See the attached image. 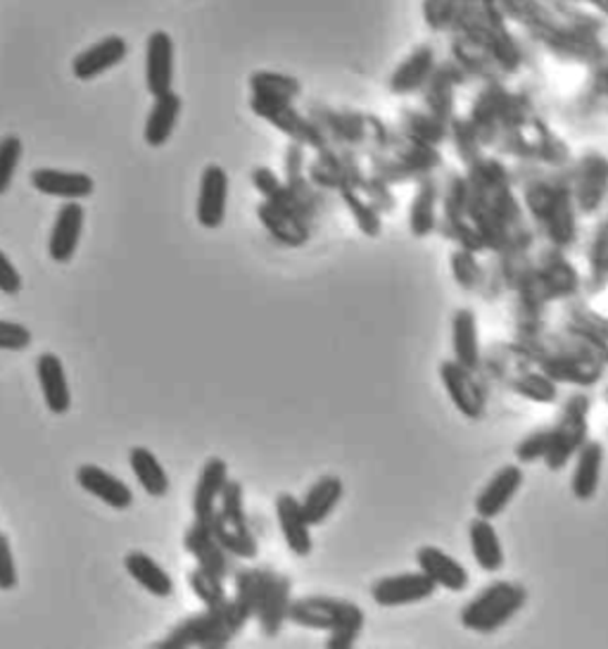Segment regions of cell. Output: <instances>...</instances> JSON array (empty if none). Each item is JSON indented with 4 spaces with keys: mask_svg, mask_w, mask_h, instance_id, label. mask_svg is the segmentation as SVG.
<instances>
[{
    "mask_svg": "<svg viewBox=\"0 0 608 649\" xmlns=\"http://www.w3.org/2000/svg\"><path fill=\"white\" fill-rule=\"evenodd\" d=\"M527 605L525 585L513 581H494L466 605L459 621L466 630L494 632L506 626Z\"/></svg>",
    "mask_w": 608,
    "mask_h": 649,
    "instance_id": "6da1fadb",
    "label": "cell"
},
{
    "mask_svg": "<svg viewBox=\"0 0 608 649\" xmlns=\"http://www.w3.org/2000/svg\"><path fill=\"white\" fill-rule=\"evenodd\" d=\"M245 626V618L236 609V605L228 599L220 609H207L205 614H198L185 618L174 630L169 632V638L158 642L154 647L160 649H183L191 645L200 647H226L233 636Z\"/></svg>",
    "mask_w": 608,
    "mask_h": 649,
    "instance_id": "7a4b0ae2",
    "label": "cell"
},
{
    "mask_svg": "<svg viewBox=\"0 0 608 649\" xmlns=\"http://www.w3.org/2000/svg\"><path fill=\"white\" fill-rule=\"evenodd\" d=\"M288 618L295 626L326 632H362L366 624V616L360 605L329 595H307L300 599H290Z\"/></svg>",
    "mask_w": 608,
    "mask_h": 649,
    "instance_id": "3957f363",
    "label": "cell"
},
{
    "mask_svg": "<svg viewBox=\"0 0 608 649\" xmlns=\"http://www.w3.org/2000/svg\"><path fill=\"white\" fill-rule=\"evenodd\" d=\"M438 591L424 571H409V574L385 576L371 585V599L383 609H397V607H412L426 602Z\"/></svg>",
    "mask_w": 608,
    "mask_h": 649,
    "instance_id": "277c9868",
    "label": "cell"
},
{
    "mask_svg": "<svg viewBox=\"0 0 608 649\" xmlns=\"http://www.w3.org/2000/svg\"><path fill=\"white\" fill-rule=\"evenodd\" d=\"M525 483V474L516 464H506V467L497 469L490 481L482 486L476 498V514L482 519L494 521L497 517L504 514V509L513 502L519 490Z\"/></svg>",
    "mask_w": 608,
    "mask_h": 649,
    "instance_id": "5b68a950",
    "label": "cell"
},
{
    "mask_svg": "<svg viewBox=\"0 0 608 649\" xmlns=\"http://www.w3.org/2000/svg\"><path fill=\"white\" fill-rule=\"evenodd\" d=\"M440 381L449 400L466 419H480L486 412V395H482L471 369L461 366L457 360H447L440 364Z\"/></svg>",
    "mask_w": 608,
    "mask_h": 649,
    "instance_id": "8992f818",
    "label": "cell"
},
{
    "mask_svg": "<svg viewBox=\"0 0 608 649\" xmlns=\"http://www.w3.org/2000/svg\"><path fill=\"white\" fill-rule=\"evenodd\" d=\"M228 203V174L220 164H207L200 177L198 222L205 228H220L226 220Z\"/></svg>",
    "mask_w": 608,
    "mask_h": 649,
    "instance_id": "52a82bcc",
    "label": "cell"
},
{
    "mask_svg": "<svg viewBox=\"0 0 608 649\" xmlns=\"http://www.w3.org/2000/svg\"><path fill=\"white\" fill-rule=\"evenodd\" d=\"M416 564H418V571H424L435 585L445 587V591L449 593H463L471 583V576L469 571H466V566L457 560V556H451L442 547H435V545L418 547Z\"/></svg>",
    "mask_w": 608,
    "mask_h": 649,
    "instance_id": "ba28073f",
    "label": "cell"
},
{
    "mask_svg": "<svg viewBox=\"0 0 608 649\" xmlns=\"http://www.w3.org/2000/svg\"><path fill=\"white\" fill-rule=\"evenodd\" d=\"M276 519L288 550L295 556H309L314 550V535H311V523L302 512L300 500L290 492H280L276 498Z\"/></svg>",
    "mask_w": 608,
    "mask_h": 649,
    "instance_id": "9c48e42d",
    "label": "cell"
},
{
    "mask_svg": "<svg viewBox=\"0 0 608 649\" xmlns=\"http://www.w3.org/2000/svg\"><path fill=\"white\" fill-rule=\"evenodd\" d=\"M174 82V41L167 31H152L146 43V86L152 98L171 91Z\"/></svg>",
    "mask_w": 608,
    "mask_h": 649,
    "instance_id": "30bf717a",
    "label": "cell"
},
{
    "mask_svg": "<svg viewBox=\"0 0 608 649\" xmlns=\"http://www.w3.org/2000/svg\"><path fill=\"white\" fill-rule=\"evenodd\" d=\"M290 607V581L286 576H274L271 571H264V583H262V595L257 614L262 632L267 638H274L276 632L284 626L288 618Z\"/></svg>",
    "mask_w": 608,
    "mask_h": 649,
    "instance_id": "8fae6325",
    "label": "cell"
},
{
    "mask_svg": "<svg viewBox=\"0 0 608 649\" xmlns=\"http://www.w3.org/2000/svg\"><path fill=\"white\" fill-rule=\"evenodd\" d=\"M82 231H84V208L79 205V200H70L67 205L60 208L55 216V226L51 231L49 253L57 265H67V262L74 257L76 247H79V241H82Z\"/></svg>",
    "mask_w": 608,
    "mask_h": 649,
    "instance_id": "7c38bea8",
    "label": "cell"
},
{
    "mask_svg": "<svg viewBox=\"0 0 608 649\" xmlns=\"http://www.w3.org/2000/svg\"><path fill=\"white\" fill-rule=\"evenodd\" d=\"M31 185L43 195H53L62 200H84L96 191V181L84 172H62V169H34L31 172Z\"/></svg>",
    "mask_w": 608,
    "mask_h": 649,
    "instance_id": "4fadbf2b",
    "label": "cell"
},
{
    "mask_svg": "<svg viewBox=\"0 0 608 649\" xmlns=\"http://www.w3.org/2000/svg\"><path fill=\"white\" fill-rule=\"evenodd\" d=\"M129 53V45L121 36H107L103 41H98L96 45H90L84 53H79L72 62V72L76 79L82 82H90L96 79V76L105 74L107 70L117 67L119 62L127 57Z\"/></svg>",
    "mask_w": 608,
    "mask_h": 649,
    "instance_id": "5bb4252c",
    "label": "cell"
},
{
    "mask_svg": "<svg viewBox=\"0 0 608 649\" xmlns=\"http://www.w3.org/2000/svg\"><path fill=\"white\" fill-rule=\"evenodd\" d=\"M228 481V467L226 461L220 457H212L205 461V467L200 471V481L195 486L193 494V514L195 523L210 525L214 512H216V500L222 498V490Z\"/></svg>",
    "mask_w": 608,
    "mask_h": 649,
    "instance_id": "9a60e30c",
    "label": "cell"
},
{
    "mask_svg": "<svg viewBox=\"0 0 608 649\" xmlns=\"http://www.w3.org/2000/svg\"><path fill=\"white\" fill-rule=\"evenodd\" d=\"M76 481H79V486L86 492L96 494L98 500H103L107 507L117 509V512H124V509H129L134 504V492L129 490V486L119 481L110 471L96 467V464H84V467L76 471Z\"/></svg>",
    "mask_w": 608,
    "mask_h": 649,
    "instance_id": "2e32d148",
    "label": "cell"
},
{
    "mask_svg": "<svg viewBox=\"0 0 608 649\" xmlns=\"http://www.w3.org/2000/svg\"><path fill=\"white\" fill-rule=\"evenodd\" d=\"M601 469H604V445L601 443H585L578 457H575V467L570 476V490L573 498L580 502H589L595 498L599 483H601Z\"/></svg>",
    "mask_w": 608,
    "mask_h": 649,
    "instance_id": "e0dca14e",
    "label": "cell"
},
{
    "mask_svg": "<svg viewBox=\"0 0 608 649\" xmlns=\"http://www.w3.org/2000/svg\"><path fill=\"white\" fill-rule=\"evenodd\" d=\"M183 545H185V550H189L195 556L198 566L207 568L210 574H214L216 578L224 581L231 574L228 552L220 543H216V538L212 535L210 525L193 523L191 529L185 531Z\"/></svg>",
    "mask_w": 608,
    "mask_h": 649,
    "instance_id": "ac0fdd59",
    "label": "cell"
},
{
    "mask_svg": "<svg viewBox=\"0 0 608 649\" xmlns=\"http://www.w3.org/2000/svg\"><path fill=\"white\" fill-rule=\"evenodd\" d=\"M469 545H471V554H473L478 568L486 571V574H497V571L504 568V564H506L504 545H502V540H499V533L490 519L476 517L471 521Z\"/></svg>",
    "mask_w": 608,
    "mask_h": 649,
    "instance_id": "d6986e66",
    "label": "cell"
},
{
    "mask_svg": "<svg viewBox=\"0 0 608 649\" xmlns=\"http://www.w3.org/2000/svg\"><path fill=\"white\" fill-rule=\"evenodd\" d=\"M342 494H345V483H342V478L335 474L321 476L319 481L307 490L300 504H302V512H305L307 521L311 523V529L333 517V512L342 500Z\"/></svg>",
    "mask_w": 608,
    "mask_h": 649,
    "instance_id": "ffe728a7",
    "label": "cell"
},
{
    "mask_svg": "<svg viewBox=\"0 0 608 649\" xmlns=\"http://www.w3.org/2000/svg\"><path fill=\"white\" fill-rule=\"evenodd\" d=\"M36 374H39L43 400L45 405H49V409L57 416L67 414L72 407V395H70V385L65 376V366H62L57 354L43 352L36 364Z\"/></svg>",
    "mask_w": 608,
    "mask_h": 649,
    "instance_id": "44dd1931",
    "label": "cell"
},
{
    "mask_svg": "<svg viewBox=\"0 0 608 649\" xmlns=\"http://www.w3.org/2000/svg\"><path fill=\"white\" fill-rule=\"evenodd\" d=\"M451 345H455V360L476 371L480 364V336H478V317L473 309L461 307L451 319Z\"/></svg>",
    "mask_w": 608,
    "mask_h": 649,
    "instance_id": "7402d4cb",
    "label": "cell"
},
{
    "mask_svg": "<svg viewBox=\"0 0 608 649\" xmlns=\"http://www.w3.org/2000/svg\"><path fill=\"white\" fill-rule=\"evenodd\" d=\"M179 115H181V96H177L174 91H167L162 93V96L154 98V105L148 115L146 131H143L146 143L150 148H162L171 138V134H174Z\"/></svg>",
    "mask_w": 608,
    "mask_h": 649,
    "instance_id": "603a6c76",
    "label": "cell"
},
{
    "mask_svg": "<svg viewBox=\"0 0 608 649\" xmlns=\"http://www.w3.org/2000/svg\"><path fill=\"white\" fill-rule=\"evenodd\" d=\"M124 566H127V574L146 591L154 597H169L174 593V581L167 574V571L148 556L146 552H131L124 560Z\"/></svg>",
    "mask_w": 608,
    "mask_h": 649,
    "instance_id": "cb8c5ba5",
    "label": "cell"
},
{
    "mask_svg": "<svg viewBox=\"0 0 608 649\" xmlns=\"http://www.w3.org/2000/svg\"><path fill=\"white\" fill-rule=\"evenodd\" d=\"M257 214H259L262 224L271 231V236L276 241L292 245V247H298L307 241L305 228L290 208L276 205V203H271V200H267V203L259 205Z\"/></svg>",
    "mask_w": 608,
    "mask_h": 649,
    "instance_id": "d4e9b609",
    "label": "cell"
},
{
    "mask_svg": "<svg viewBox=\"0 0 608 649\" xmlns=\"http://www.w3.org/2000/svg\"><path fill=\"white\" fill-rule=\"evenodd\" d=\"M129 464L138 478V483L143 486L148 494H152V498H164L171 486L169 476L162 464L158 461V457H154L148 447H134V450L129 453Z\"/></svg>",
    "mask_w": 608,
    "mask_h": 649,
    "instance_id": "484cf974",
    "label": "cell"
},
{
    "mask_svg": "<svg viewBox=\"0 0 608 649\" xmlns=\"http://www.w3.org/2000/svg\"><path fill=\"white\" fill-rule=\"evenodd\" d=\"M210 531L216 538V543H220L228 554L238 556V560H255L257 552H259L257 540L253 533L228 529V525L220 519V514L216 512L210 521Z\"/></svg>",
    "mask_w": 608,
    "mask_h": 649,
    "instance_id": "4316f807",
    "label": "cell"
},
{
    "mask_svg": "<svg viewBox=\"0 0 608 649\" xmlns=\"http://www.w3.org/2000/svg\"><path fill=\"white\" fill-rule=\"evenodd\" d=\"M249 88H253L255 96L271 98V100H284L288 103L300 93V84L286 74H274V72H255L249 76Z\"/></svg>",
    "mask_w": 608,
    "mask_h": 649,
    "instance_id": "83f0119b",
    "label": "cell"
},
{
    "mask_svg": "<svg viewBox=\"0 0 608 649\" xmlns=\"http://www.w3.org/2000/svg\"><path fill=\"white\" fill-rule=\"evenodd\" d=\"M189 583L193 587V593L200 597V602L207 609H220L228 602L226 591H224V581L210 574L207 568H202V566L193 568L189 574Z\"/></svg>",
    "mask_w": 608,
    "mask_h": 649,
    "instance_id": "f1b7e54d",
    "label": "cell"
},
{
    "mask_svg": "<svg viewBox=\"0 0 608 649\" xmlns=\"http://www.w3.org/2000/svg\"><path fill=\"white\" fill-rule=\"evenodd\" d=\"M222 509L216 514L228 525V529L236 531H249L245 512H243V486L238 481H226L222 490Z\"/></svg>",
    "mask_w": 608,
    "mask_h": 649,
    "instance_id": "f546056e",
    "label": "cell"
},
{
    "mask_svg": "<svg viewBox=\"0 0 608 649\" xmlns=\"http://www.w3.org/2000/svg\"><path fill=\"white\" fill-rule=\"evenodd\" d=\"M430 60L433 53L430 49H420L416 51L404 65L397 70L395 79H393V88L395 91H407L412 86H416L420 82V76H424L430 70Z\"/></svg>",
    "mask_w": 608,
    "mask_h": 649,
    "instance_id": "4dcf8cb0",
    "label": "cell"
},
{
    "mask_svg": "<svg viewBox=\"0 0 608 649\" xmlns=\"http://www.w3.org/2000/svg\"><path fill=\"white\" fill-rule=\"evenodd\" d=\"M22 160V141L18 136H6L0 141V195L8 193L14 179V169Z\"/></svg>",
    "mask_w": 608,
    "mask_h": 649,
    "instance_id": "1f68e13d",
    "label": "cell"
},
{
    "mask_svg": "<svg viewBox=\"0 0 608 649\" xmlns=\"http://www.w3.org/2000/svg\"><path fill=\"white\" fill-rule=\"evenodd\" d=\"M31 345V331L22 327L20 321H3L0 319V350L22 352Z\"/></svg>",
    "mask_w": 608,
    "mask_h": 649,
    "instance_id": "d6a6232c",
    "label": "cell"
},
{
    "mask_svg": "<svg viewBox=\"0 0 608 649\" xmlns=\"http://www.w3.org/2000/svg\"><path fill=\"white\" fill-rule=\"evenodd\" d=\"M18 585V571H14V560L8 538L0 533V591H12Z\"/></svg>",
    "mask_w": 608,
    "mask_h": 649,
    "instance_id": "836d02e7",
    "label": "cell"
},
{
    "mask_svg": "<svg viewBox=\"0 0 608 649\" xmlns=\"http://www.w3.org/2000/svg\"><path fill=\"white\" fill-rule=\"evenodd\" d=\"M20 290H22V276L18 269H14L10 257L0 251V292H6V296H18Z\"/></svg>",
    "mask_w": 608,
    "mask_h": 649,
    "instance_id": "e575fe53",
    "label": "cell"
},
{
    "mask_svg": "<svg viewBox=\"0 0 608 649\" xmlns=\"http://www.w3.org/2000/svg\"><path fill=\"white\" fill-rule=\"evenodd\" d=\"M356 636H360V632H348V630L331 632L329 640H326V647H329V649H350V647H354Z\"/></svg>",
    "mask_w": 608,
    "mask_h": 649,
    "instance_id": "d590c367",
    "label": "cell"
}]
</instances>
